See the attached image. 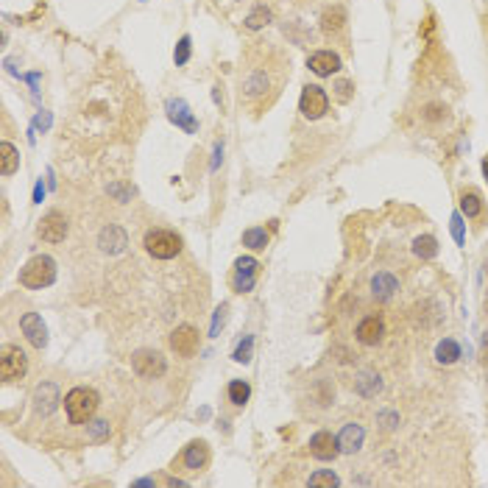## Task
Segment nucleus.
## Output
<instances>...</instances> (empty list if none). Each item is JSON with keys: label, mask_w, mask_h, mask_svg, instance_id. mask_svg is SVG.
I'll return each mask as SVG.
<instances>
[{"label": "nucleus", "mask_w": 488, "mask_h": 488, "mask_svg": "<svg viewBox=\"0 0 488 488\" xmlns=\"http://www.w3.org/2000/svg\"><path fill=\"white\" fill-rule=\"evenodd\" d=\"M54 279H56V262L45 254L31 257L26 262V268L20 271V285L31 287V290H42V287L54 285Z\"/></svg>", "instance_id": "nucleus-1"}, {"label": "nucleus", "mask_w": 488, "mask_h": 488, "mask_svg": "<svg viewBox=\"0 0 488 488\" xmlns=\"http://www.w3.org/2000/svg\"><path fill=\"white\" fill-rule=\"evenodd\" d=\"M98 407V394L92 388H73L67 397H64V410H67V419L70 424H84L92 419Z\"/></svg>", "instance_id": "nucleus-2"}, {"label": "nucleus", "mask_w": 488, "mask_h": 488, "mask_svg": "<svg viewBox=\"0 0 488 488\" xmlns=\"http://www.w3.org/2000/svg\"><path fill=\"white\" fill-rule=\"evenodd\" d=\"M145 252L154 259H173L181 252V237L171 229H154L145 234Z\"/></svg>", "instance_id": "nucleus-3"}, {"label": "nucleus", "mask_w": 488, "mask_h": 488, "mask_svg": "<svg viewBox=\"0 0 488 488\" xmlns=\"http://www.w3.org/2000/svg\"><path fill=\"white\" fill-rule=\"evenodd\" d=\"M29 372V357L20 346L6 344L0 349V377L3 382H14V379H23Z\"/></svg>", "instance_id": "nucleus-4"}, {"label": "nucleus", "mask_w": 488, "mask_h": 488, "mask_svg": "<svg viewBox=\"0 0 488 488\" xmlns=\"http://www.w3.org/2000/svg\"><path fill=\"white\" fill-rule=\"evenodd\" d=\"M279 84V79H274V70L271 67H252L249 70V76L243 79V95H246V101H259V98H265V92H274Z\"/></svg>", "instance_id": "nucleus-5"}, {"label": "nucleus", "mask_w": 488, "mask_h": 488, "mask_svg": "<svg viewBox=\"0 0 488 488\" xmlns=\"http://www.w3.org/2000/svg\"><path fill=\"white\" fill-rule=\"evenodd\" d=\"M131 369L140 374V377H145V379H159L162 374L168 372V363H165V357L159 352L140 349V352L131 354Z\"/></svg>", "instance_id": "nucleus-6"}, {"label": "nucleus", "mask_w": 488, "mask_h": 488, "mask_svg": "<svg viewBox=\"0 0 488 488\" xmlns=\"http://www.w3.org/2000/svg\"><path fill=\"white\" fill-rule=\"evenodd\" d=\"M329 109V98L327 92L316 84H307L302 89V98H299V112L307 117V120H318Z\"/></svg>", "instance_id": "nucleus-7"}, {"label": "nucleus", "mask_w": 488, "mask_h": 488, "mask_svg": "<svg viewBox=\"0 0 488 488\" xmlns=\"http://www.w3.org/2000/svg\"><path fill=\"white\" fill-rule=\"evenodd\" d=\"M171 349L179 357H193L199 352V329L190 324H181L171 332Z\"/></svg>", "instance_id": "nucleus-8"}, {"label": "nucleus", "mask_w": 488, "mask_h": 488, "mask_svg": "<svg viewBox=\"0 0 488 488\" xmlns=\"http://www.w3.org/2000/svg\"><path fill=\"white\" fill-rule=\"evenodd\" d=\"M36 234H39L45 243H61V240L67 237V221H64V215H61V212H48V215L39 221Z\"/></svg>", "instance_id": "nucleus-9"}, {"label": "nucleus", "mask_w": 488, "mask_h": 488, "mask_svg": "<svg viewBox=\"0 0 488 488\" xmlns=\"http://www.w3.org/2000/svg\"><path fill=\"white\" fill-rule=\"evenodd\" d=\"M338 452H341V444H338V438H335L332 432L321 430L310 438V455H313V458L335 460L338 458Z\"/></svg>", "instance_id": "nucleus-10"}, {"label": "nucleus", "mask_w": 488, "mask_h": 488, "mask_svg": "<svg viewBox=\"0 0 488 488\" xmlns=\"http://www.w3.org/2000/svg\"><path fill=\"white\" fill-rule=\"evenodd\" d=\"M20 329H23V335L29 338V344L34 349H45L48 346V329H45L42 318L36 316V313H26V316L20 318Z\"/></svg>", "instance_id": "nucleus-11"}, {"label": "nucleus", "mask_w": 488, "mask_h": 488, "mask_svg": "<svg viewBox=\"0 0 488 488\" xmlns=\"http://www.w3.org/2000/svg\"><path fill=\"white\" fill-rule=\"evenodd\" d=\"M254 277H257V259L254 257H240L234 262V279L231 285L237 293H246L254 287Z\"/></svg>", "instance_id": "nucleus-12"}, {"label": "nucleus", "mask_w": 488, "mask_h": 488, "mask_svg": "<svg viewBox=\"0 0 488 488\" xmlns=\"http://www.w3.org/2000/svg\"><path fill=\"white\" fill-rule=\"evenodd\" d=\"M354 335H357V341H360L363 346H377L379 341H382V335H385V324H382V318L366 316L360 324H357Z\"/></svg>", "instance_id": "nucleus-13"}, {"label": "nucleus", "mask_w": 488, "mask_h": 488, "mask_svg": "<svg viewBox=\"0 0 488 488\" xmlns=\"http://www.w3.org/2000/svg\"><path fill=\"white\" fill-rule=\"evenodd\" d=\"M307 67H310L316 76L327 79V76H332V73L341 70V56L332 54V51H318V54H313V56L307 59Z\"/></svg>", "instance_id": "nucleus-14"}, {"label": "nucleus", "mask_w": 488, "mask_h": 488, "mask_svg": "<svg viewBox=\"0 0 488 488\" xmlns=\"http://www.w3.org/2000/svg\"><path fill=\"white\" fill-rule=\"evenodd\" d=\"M181 463H184L187 472H201L204 466L209 463V449H206V444H204V441H193V444L184 449Z\"/></svg>", "instance_id": "nucleus-15"}, {"label": "nucleus", "mask_w": 488, "mask_h": 488, "mask_svg": "<svg viewBox=\"0 0 488 488\" xmlns=\"http://www.w3.org/2000/svg\"><path fill=\"white\" fill-rule=\"evenodd\" d=\"M363 438H366V432L360 424H346L341 435H338V444H341V452H357L360 447H363Z\"/></svg>", "instance_id": "nucleus-16"}, {"label": "nucleus", "mask_w": 488, "mask_h": 488, "mask_svg": "<svg viewBox=\"0 0 488 488\" xmlns=\"http://www.w3.org/2000/svg\"><path fill=\"white\" fill-rule=\"evenodd\" d=\"M34 402H36V413H42V416L54 413V410H56V402H59L56 388H54L51 382L39 385V388H36V397H34Z\"/></svg>", "instance_id": "nucleus-17"}, {"label": "nucleus", "mask_w": 488, "mask_h": 488, "mask_svg": "<svg viewBox=\"0 0 488 488\" xmlns=\"http://www.w3.org/2000/svg\"><path fill=\"white\" fill-rule=\"evenodd\" d=\"M123 246H126V231L120 229V226H106V229L101 231V249L104 252L117 254V252H123Z\"/></svg>", "instance_id": "nucleus-18"}, {"label": "nucleus", "mask_w": 488, "mask_h": 488, "mask_svg": "<svg viewBox=\"0 0 488 488\" xmlns=\"http://www.w3.org/2000/svg\"><path fill=\"white\" fill-rule=\"evenodd\" d=\"M321 29L324 34H341L346 29V11L341 6H332V9H327L324 11V17H321Z\"/></svg>", "instance_id": "nucleus-19"}, {"label": "nucleus", "mask_w": 488, "mask_h": 488, "mask_svg": "<svg viewBox=\"0 0 488 488\" xmlns=\"http://www.w3.org/2000/svg\"><path fill=\"white\" fill-rule=\"evenodd\" d=\"M0 162H3L0 165L3 176H11V173H17V168H20V151L9 143V140L0 143Z\"/></svg>", "instance_id": "nucleus-20"}, {"label": "nucleus", "mask_w": 488, "mask_h": 488, "mask_svg": "<svg viewBox=\"0 0 488 488\" xmlns=\"http://www.w3.org/2000/svg\"><path fill=\"white\" fill-rule=\"evenodd\" d=\"M372 290H374V296H377V299H391V296L399 290V282H397L391 274L379 271V274L372 279Z\"/></svg>", "instance_id": "nucleus-21"}, {"label": "nucleus", "mask_w": 488, "mask_h": 488, "mask_svg": "<svg viewBox=\"0 0 488 488\" xmlns=\"http://www.w3.org/2000/svg\"><path fill=\"white\" fill-rule=\"evenodd\" d=\"M168 109H171L173 123L184 126L187 131H196V120H193V115H190V109H187V104H184V101H171V104H168Z\"/></svg>", "instance_id": "nucleus-22"}, {"label": "nucleus", "mask_w": 488, "mask_h": 488, "mask_svg": "<svg viewBox=\"0 0 488 488\" xmlns=\"http://www.w3.org/2000/svg\"><path fill=\"white\" fill-rule=\"evenodd\" d=\"M458 357H460V346H458V341H452V338H444V341L438 344V349H435V360L444 363V366H452Z\"/></svg>", "instance_id": "nucleus-23"}, {"label": "nucleus", "mask_w": 488, "mask_h": 488, "mask_svg": "<svg viewBox=\"0 0 488 488\" xmlns=\"http://www.w3.org/2000/svg\"><path fill=\"white\" fill-rule=\"evenodd\" d=\"M460 212H463L466 218H477V215L483 212V201H480V196H477L474 190H463V193H460Z\"/></svg>", "instance_id": "nucleus-24"}, {"label": "nucleus", "mask_w": 488, "mask_h": 488, "mask_svg": "<svg viewBox=\"0 0 488 488\" xmlns=\"http://www.w3.org/2000/svg\"><path fill=\"white\" fill-rule=\"evenodd\" d=\"M249 397H252L249 382H243V379H231L229 382V402L237 404V407H243V404L249 402Z\"/></svg>", "instance_id": "nucleus-25"}, {"label": "nucleus", "mask_w": 488, "mask_h": 488, "mask_svg": "<svg viewBox=\"0 0 488 488\" xmlns=\"http://www.w3.org/2000/svg\"><path fill=\"white\" fill-rule=\"evenodd\" d=\"M243 246H249V249H254V252L265 249V246H268V231L259 229V226H254V229H246V231H243Z\"/></svg>", "instance_id": "nucleus-26"}, {"label": "nucleus", "mask_w": 488, "mask_h": 488, "mask_svg": "<svg viewBox=\"0 0 488 488\" xmlns=\"http://www.w3.org/2000/svg\"><path fill=\"white\" fill-rule=\"evenodd\" d=\"M413 252H416L422 259H430V257L438 254V243H435V237L424 234V237H419V240L413 243Z\"/></svg>", "instance_id": "nucleus-27"}, {"label": "nucleus", "mask_w": 488, "mask_h": 488, "mask_svg": "<svg viewBox=\"0 0 488 488\" xmlns=\"http://www.w3.org/2000/svg\"><path fill=\"white\" fill-rule=\"evenodd\" d=\"M268 20H271V11H268L265 6H257V9H254L249 17H246V26H249L252 31H257V29H262Z\"/></svg>", "instance_id": "nucleus-28"}, {"label": "nucleus", "mask_w": 488, "mask_h": 488, "mask_svg": "<svg viewBox=\"0 0 488 488\" xmlns=\"http://www.w3.org/2000/svg\"><path fill=\"white\" fill-rule=\"evenodd\" d=\"M307 483H310V486H341V480H338L332 472H318V474H313Z\"/></svg>", "instance_id": "nucleus-29"}, {"label": "nucleus", "mask_w": 488, "mask_h": 488, "mask_svg": "<svg viewBox=\"0 0 488 488\" xmlns=\"http://www.w3.org/2000/svg\"><path fill=\"white\" fill-rule=\"evenodd\" d=\"M173 59H176V64H184V61L190 59V36H181V39H179Z\"/></svg>", "instance_id": "nucleus-30"}, {"label": "nucleus", "mask_w": 488, "mask_h": 488, "mask_svg": "<svg viewBox=\"0 0 488 488\" xmlns=\"http://www.w3.org/2000/svg\"><path fill=\"white\" fill-rule=\"evenodd\" d=\"M106 432H109V424H106V422H95V424L89 427V435H92L95 441H101Z\"/></svg>", "instance_id": "nucleus-31"}, {"label": "nucleus", "mask_w": 488, "mask_h": 488, "mask_svg": "<svg viewBox=\"0 0 488 488\" xmlns=\"http://www.w3.org/2000/svg\"><path fill=\"white\" fill-rule=\"evenodd\" d=\"M249 352H252V338H246V346H240V349L234 352V360H237V363H249Z\"/></svg>", "instance_id": "nucleus-32"}, {"label": "nucleus", "mask_w": 488, "mask_h": 488, "mask_svg": "<svg viewBox=\"0 0 488 488\" xmlns=\"http://www.w3.org/2000/svg\"><path fill=\"white\" fill-rule=\"evenodd\" d=\"M338 89H341V92H338V95H341V98H349V89H352V84H349V81H341V84H338Z\"/></svg>", "instance_id": "nucleus-33"}, {"label": "nucleus", "mask_w": 488, "mask_h": 488, "mask_svg": "<svg viewBox=\"0 0 488 488\" xmlns=\"http://www.w3.org/2000/svg\"><path fill=\"white\" fill-rule=\"evenodd\" d=\"M483 173H486V179H488V159L483 162Z\"/></svg>", "instance_id": "nucleus-34"}]
</instances>
